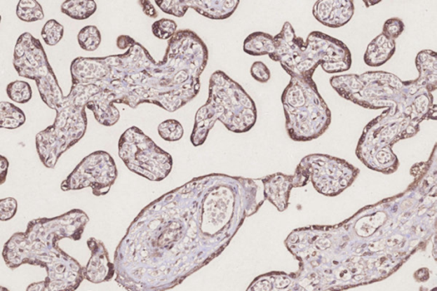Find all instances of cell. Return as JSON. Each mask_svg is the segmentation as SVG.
Returning a JSON list of instances; mask_svg holds the SVG:
<instances>
[{"mask_svg":"<svg viewBox=\"0 0 437 291\" xmlns=\"http://www.w3.org/2000/svg\"><path fill=\"white\" fill-rule=\"evenodd\" d=\"M78 43L81 48L86 52H94L100 47L102 36L100 29L96 26H86L78 34Z\"/></svg>","mask_w":437,"mask_h":291,"instance_id":"obj_21","label":"cell"},{"mask_svg":"<svg viewBox=\"0 0 437 291\" xmlns=\"http://www.w3.org/2000/svg\"><path fill=\"white\" fill-rule=\"evenodd\" d=\"M18 212V201L13 198L0 200V222H8L14 218Z\"/></svg>","mask_w":437,"mask_h":291,"instance_id":"obj_27","label":"cell"},{"mask_svg":"<svg viewBox=\"0 0 437 291\" xmlns=\"http://www.w3.org/2000/svg\"><path fill=\"white\" fill-rule=\"evenodd\" d=\"M396 52V41L383 34L373 39L365 53V65L380 67L387 62Z\"/></svg>","mask_w":437,"mask_h":291,"instance_id":"obj_16","label":"cell"},{"mask_svg":"<svg viewBox=\"0 0 437 291\" xmlns=\"http://www.w3.org/2000/svg\"><path fill=\"white\" fill-rule=\"evenodd\" d=\"M1 19H2L1 15H0V22H1Z\"/></svg>","mask_w":437,"mask_h":291,"instance_id":"obj_35","label":"cell"},{"mask_svg":"<svg viewBox=\"0 0 437 291\" xmlns=\"http://www.w3.org/2000/svg\"><path fill=\"white\" fill-rule=\"evenodd\" d=\"M405 29V25L399 18H391L385 22L383 29V34L386 37L395 41L398 38Z\"/></svg>","mask_w":437,"mask_h":291,"instance_id":"obj_26","label":"cell"},{"mask_svg":"<svg viewBox=\"0 0 437 291\" xmlns=\"http://www.w3.org/2000/svg\"><path fill=\"white\" fill-rule=\"evenodd\" d=\"M142 7V10H143L144 13L149 18H156L159 17V13L156 11L154 6H153L151 1L149 0H141L139 2Z\"/></svg>","mask_w":437,"mask_h":291,"instance_id":"obj_30","label":"cell"},{"mask_svg":"<svg viewBox=\"0 0 437 291\" xmlns=\"http://www.w3.org/2000/svg\"><path fill=\"white\" fill-rule=\"evenodd\" d=\"M177 23L174 20L163 18L153 23V34L160 39H170L177 32Z\"/></svg>","mask_w":437,"mask_h":291,"instance_id":"obj_25","label":"cell"},{"mask_svg":"<svg viewBox=\"0 0 437 291\" xmlns=\"http://www.w3.org/2000/svg\"><path fill=\"white\" fill-rule=\"evenodd\" d=\"M274 41L276 50L269 57L281 62L291 78L313 79L318 66L328 74L345 72L352 65L351 53L344 43L318 31L311 33L305 42L286 22Z\"/></svg>","mask_w":437,"mask_h":291,"instance_id":"obj_6","label":"cell"},{"mask_svg":"<svg viewBox=\"0 0 437 291\" xmlns=\"http://www.w3.org/2000/svg\"><path fill=\"white\" fill-rule=\"evenodd\" d=\"M430 278V273L428 269H421L415 273V278L417 282H425Z\"/></svg>","mask_w":437,"mask_h":291,"instance_id":"obj_31","label":"cell"},{"mask_svg":"<svg viewBox=\"0 0 437 291\" xmlns=\"http://www.w3.org/2000/svg\"><path fill=\"white\" fill-rule=\"evenodd\" d=\"M65 27L56 20L51 19L46 22L41 30V37L47 46H54L64 37Z\"/></svg>","mask_w":437,"mask_h":291,"instance_id":"obj_24","label":"cell"},{"mask_svg":"<svg viewBox=\"0 0 437 291\" xmlns=\"http://www.w3.org/2000/svg\"><path fill=\"white\" fill-rule=\"evenodd\" d=\"M255 180L212 174L194 178L140 212L118 245L116 282L128 291H167L230 245L264 201Z\"/></svg>","mask_w":437,"mask_h":291,"instance_id":"obj_1","label":"cell"},{"mask_svg":"<svg viewBox=\"0 0 437 291\" xmlns=\"http://www.w3.org/2000/svg\"><path fill=\"white\" fill-rule=\"evenodd\" d=\"M17 15L21 21L34 22L44 19L43 8L36 0H20L17 7Z\"/></svg>","mask_w":437,"mask_h":291,"instance_id":"obj_20","label":"cell"},{"mask_svg":"<svg viewBox=\"0 0 437 291\" xmlns=\"http://www.w3.org/2000/svg\"><path fill=\"white\" fill-rule=\"evenodd\" d=\"M89 220L78 208L57 217L30 220L25 233L14 234L4 245V261L13 270L25 264L44 267L48 291H76L85 279L84 267L58 243L64 238L81 240Z\"/></svg>","mask_w":437,"mask_h":291,"instance_id":"obj_4","label":"cell"},{"mask_svg":"<svg viewBox=\"0 0 437 291\" xmlns=\"http://www.w3.org/2000/svg\"><path fill=\"white\" fill-rule=\"evenodd\" d=\"M431 291H437V290H436V288H434Z\"/></svg>","mask_w":437,"mask_h":291,"instance_id":"obj_34","label":"cell"},{"mask_svg":"<svg viewBox=\"0 0 437 291\" xmlns=\"http://www.w3.org/2000/svg\"><path fill=\"white\" fill-rule=\"evenodd\" d=\"M96 11V2L93 0H67L61 6L62 13L74 20L88 19Z\"/></svg>","mask_w":437,"mask_h":291,"instance_id":"obj_18","label":"cell"},{"mask_svg":"<svg viewBox=\"0 0 437 291\" xmlns=\"http://www.w3.org/2000/svg\"><path fill=\"white\" fill-rule=\"evenodd\" d=\"M282 103L291 140H316L328 129L332 115L313 79L291 78L283 93Z\"/></svg>","mask_w":437,"mask_h":291,"instance_id":"obj_8","label":"cell"},{"mask_svg":"<svg viewBox=\"0 0 437 291\" xmlns=\"http://www.w3.org/2000/svg\"><path fill=\"white\" fill-rule=\"evenodd\" d=\"M128 47L123 55L103 57V69L93 81L101 91L90 98L86 108L98 123L105 127L117 123L120 113L114 104L133 109L154 104L174 112L198 95L208 54L191 31H177L159 62L135 39Z\"/></svg>","mask_w":437,"mask_h":291,"instance_id":"obj_2","label":"cell"},{"mask_svg":"<svg viewBox=\"0 0 437 291\" xmlns=\"http://www.w3.org/2000/svg\"><path fill=\"white\" fill-rule=\"evenodd\" d=\"M299 165L308 172L315 190L328 196L341 194L360 174V169L345 160L328 155L307 156Z\"/></svg>","mask_w":437,"mask_h":291,"instance_id":"obj_10","label":"cell"},{"mask_svg":"<svg viewBox=\"0 0 437 291\" xmlns=\"http://www.w3.org/2000/svg\"><path fill=\"white\" fill-rule=\"evenodd\" d=\"M159 133L161 139L165 141L176 142V141L182 139L184 135L183 126L177 120H166L159 126Z\"/></svg>","mask_w":437,"mask_h":291,"instance_id":"obj_23","label":"cell"},{"mask_svg":"<svg viewBox=\"0 0 437 291\" xmlns=\"http://www.w3.org/2000/svg\"><path fill=\"white\" fill-rule=\"evenodd\" d=\"M251 76L260 83H267L270 80L271 72L262 62H255L250 68Z\"/></svg>","mask_w":437,"mask_h":291,"instance_id":"obj_28","label":"cell"},{"mask_svg":"<svg viewBox=\"0 0 437 291\" xmlns=\"http://www.w3.org/2000/svg\"><path fill=\"white\" fill-rule=\"evenodd\" d=\"M7 96L18 104H27L33 96L32 88L27 81H15L6 88Z\"/></svg>","mask_w":437,"mask_h":291,"instance_id":"obj_22","label":"cell"},{"mask_svg":"<svg viewBox=\"0 0 437 291\" xmlns=\"http://www.w3.org/2000/svg\"><path fill=\"white\" fill-rule=\"evenodd\" d=\"M243 50L251 56L274 54L276 50L274 37L269 34L255 32L246 39Z\"/></svg>","mask_w":437,"mask_h":291,"instance_id":"obj_17","label":"cell"},{"mask_svg":"<svg viewBox=\"0 0 437 291\" xmlns=\"http://www.w3.org/2000/svg\"><path fill=\"white\" fill-rule=\"evenodd\" d=\"M419 77L403 81L387 72L346 74L330 79L339 95L367 109L389 107L386 117L436 120V105L431 93L436 90L437 60L435 54L419 53L416 57Z\"/></svg>","mask_w":437,"mask_h":291,"instance_id":"obj_5","label":"cell"},{"mask_svg":"<svg viewBox=\"0 0 437 291\" xmlns=\"http://www.w3.org/2000/svg\"><path fill=\"white\" fill-rule=\"evenodd\" d=\"M46 281H39L36 283H33V284L27 286L26 291H46Z\"/></svg>","mask_w":437,"mask_h":291,"instance_id":"obj_32","label":"cell"},{"mask_svg":"<svg viewBox=\"0 0 437 291\" xmlns=\"http://www.w3.org/2000/svg\"><path fill=\"white\" fill-rule=\"evenodd\" d=\"M9 166V161L6 157L0 155V186L6 182Z\"/></svg>","mask_w":437,"mask_h":291,"instance_id":"obj_29","label":"cell"},{"mask_svg":"<svg viewBox=\"0 0 437 291\" xmlns=\"http://www.w3.org/2000/svg\"><path fill=\"white\" fill-rule=\"evenodd\" d=\"M0 291H10L6 287L0 286Z\"/></svg>","mask_w":437,"mask_h":291,"instance_id":"obj_33","label":"cell"},{"mask_svg":"<svg viewBox=\"0 0 437 291\" xmlns=\"http://www.w3.org/2000/svg\"><path fill=\"white\" fill-rule=\"evenodd\" d=\"M25 112L9 102H0V128L17 129L25 123Z\"/></svg>","mask_w":437,"mask_h":291,"instance_id":"obj_19","label":"cell"},{"mask_svg":"<svg viewBox=\"0 0 437 291\" xmlns=\"http://www.w3.org/2000/svg\"><path fill=\"white\" fill-rule=\"evenodd\" d=\"M13 65L19 76L36 82L42 101L57 113L54 123L35 137L39 160L46 168H55L61 156L84 137L86 104L101 90L95 84L72 82L69 95H62L44 47L30 33L18 39Z\"/></svg>","mask_w":437,"mask_h":291,"instance_id":"obj_3","label":"cell"},{"mask_svg":"<svg viewBox=\"0 0 437 291\" xmlns=\"http://www.w3.org/2000/svg\"><path fill=\"white\" fill-rule=\"evenodd\" d=\"M354 13L351 0H318L313 9L314 18L323 25L332 29L347 25Z\"/></svg>","mask_w":437,"mask_h":291,"instance_id":"obj_15","label":"cell"},{"mask_svg":"<svg viewBox=\"0 0 437 291\" xmlns=\"http://www.w3.org/2000/svg\"><path fill=\"white\" fill-rule=\"evenodd\" d=\"M119 156L130 171L151 182L167 178L173 168V157L144 135L139 128L132 127L121 135Z\"/></svg>","mask_w":437,"mask_h":291,"instance_id":"obj_9","label":"cell"},{"mask_svg":"<svg viewBox=\"0 0 437 291\" xmlns=\"http://www.w3.org/2000/svg\"><path fill=\"white\" fill-rule=\"evenodd\" d=\"M259 180L263 183L264 200L269 201L279 212H283L289 206L293 188L305 187L309 182V175L304 168L298 165L294 175L277 172Z\"/></svg>","mask_w":437,"mask_h":291,"instance_id":"obj_13","label":"cell"},{"mask_svg":"<svg viewBox=\"0 0 437 291\" xmlns=\"http://www.w3.org/2000/svg\"><path fill=\"white\" fill-rule=\"evenodd\" d=\"M164 13L183 18L188 9L195 10L203 17L224 20L230 18L238 6V0H156Z\"/></svg>","mask_w":437,"mask_h":291,"instance_id":"obj_12","label":"cell"},{"mask_svg":"<svg viewBox=\"0 0 437 291\" xmlns=\"http://www.w3.org/2000/svg\"><path fill=\"white\" fill-rule=\"evenodd\" d=\"M257 120L253 100L238 82L222 70L212 74L206 104L196 114L191 142L195 147L206 143L208 133L220 121L236 133L249 132Z\"/></svg>","mask_w":437,"mask_h":291,"instance_id":"obj_7","label":"cell"},{"mask_svg":"<svg viewBox=\"0 0 437 291\" xmlns=\"http://www.w3.org/2000/svg\"><path fill=\"white\" fill-rule=\"evenodd\" d=\"M86 243L90 251V258L84 267L85 279L93 284L112 280L116 275L115 265L110 262L105 243L95 238H90Z\"/></svg>","mask_w":437,"mask_h":291,"instance_id":"obj_14","label":"cell"},{"mask_svg":"<svg viewBox=\"0 0 437 291\" xmlns=\"http://www.w3.org/2000/svg\"><path fill=\"white\" fill-rule=\"evenodd\" d=\"M118 171L115 161L108 152L98 151L86 156L61 184L62 191L92 188L96 196L109 194L116 182Z\"/></svg>","mask_w":437,"mask_h":291,"instance_id":"obj_11","label":"cell"}]
</instances>
